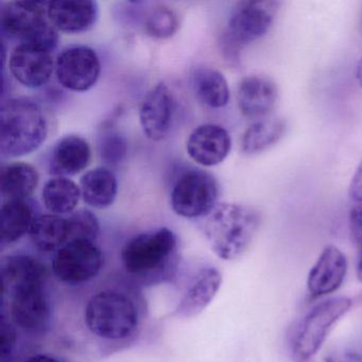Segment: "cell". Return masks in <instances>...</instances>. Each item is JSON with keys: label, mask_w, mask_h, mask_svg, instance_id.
Returning a JSON list of instances; mask_svg holds the SVG:
<instances>
[{"label": "cell", "mask_w": 362, "mask_h": 362, "mask_svg": "<svg viewBox=\"0 0 362 362\" xmlns=\"http://www.w3.org/2000/svg\"><path fill=\"white\" fill-rule=\"evenodd\" d=\"M54 69L63 88L73 92H86L98 81L100 60L92 48L73 46L59 54Z\"/></svg>", "instance_id": "obj_10"}, {"label": "cell", "mask_w": 362, "mask_h": 362, "mask_svg": "<svg viewBox=\"0 0 362 362\" xmlns=\"http://www.w3.org/2000/svg\"><path fill=\"white\" fill-rule=\"evenodd\" d=\"M281 3L273 0L241 1L228 18L224 37V52L232 60L238 58L243 46L262 39L272 28Z\"/></svg>", "instance_id": "obj_7"}, {"label": "cell", "mask_w": 362, "mask_h": 362, "mask_svg": "<svg viewBox=\"0 0 362 362\" xmlns=\"http://www.w3.org/2000/svg\"><path fill=\"white\" fill-rule=\"evenodd\" d=\"M221 284V273L215 267L201 269L182 296L175 315L180 317H192L200 315L213 302Z\"/></svg>", "instance_id": "obj_19"}, {"label": "cell", "mask_w": 362, "mask_h": 362, "mask_svg": "<svg viewBox=\"0 0 362 362\" xmlns=\"http://www.w3.org/2000/svg\"><path fill=\"white\" fill-rule=\"evenodd\" d=\"M52 52L33 44H18L10 54L9 69L12 76L26 88L45 86L52 78L56 64Z\"/></svg>", "instance_id": "obj_12"}, {"label": "cell", "mask_w": 362, "mask_h": 362, "mask_svg": "<svg viewBox=\"0 0 362 362\" xmlns=\"http://www.w3.org/2000/svg\"><path fill=\"white\" fill-rule=\"evenodd\" d=\"M80 189L82 199L88 206L107 209L113 204L117 196V177L109 168L98 167L82 175Z\"/></svg>", "instance_id": "obj_21"}, {"label": "cell", "mask_w": 362, "mask_h": 362, "mask_svg": "<svg viewBox=\"0 0 362 362\" xmlns=\"http://www.w3.org/2000/svg\"><path fill=\"white\" fill-rule=\"evenodd\" d=\"M237 100L241 113L247 118L266 117L276 105L277 88L264 76H247L238 86Z\"/></svg>", "instance_id": "obj_18"}, {"label": "cell", "mask_w": 362, "mask_h": 362, "mask_svg": "<svg viewBox=\"0 0 362 362\" xmlns=\"http://www.w3.org/2000/svg\"><path fill=\"white\" fill-rule=\"evenodd\" d=\"M98 5L90 0L48 1L47 16L57 30L82 33L90 30L98 20Z\"/></svg>", "instance_id": "obj_16"}, {"label": "cell", "mask_w": 362, "mask_h": 362, "mask_svg": "<svg viewBox=\"0 0 362 362\" xmlns=\"http://www.w3.org/2000/svg\"><path fill=\"white\" fill-rule=\"evenodd\" d=\"M10 313L14 324L28 334H43L52 321V305L44 286L26 288L12 294Z\"/></svg>", "instance_id": "obj_11"}, {"label": "cell", "mask_w": 362, "mask_h": 362, "mask_svg": "<svg viewBox=\"0 0 362 362\" xmlns=\"http://www.w3.org/2000/svg\"><path fill=\"white\" fill-rule=\"evenodd\" d=\"M192 88L198 100L211 109H221L230 101L228 81L216 69H197L192 76Z\"/></svg>", "instance_id": "obj_26"}, {"label": "cell", "mask_w": 362, "mask_h": 362, "mask_svg": "<svg viewBox=\"0 0 362 362\" xmlns=\"http://www.w3.org/2000/svg\"><path fill=\"white\" fill-rule=\"evenodd\" d=\"M177 237L170 228H160L133 237L122 247V266L141 281L168 276L177 259Z\"/></svg>", "instance_id": "obj_3"}, {"label": "cell", "mask_w": 362, "mask_h": 362, "mask_svg": "<svg viewBox=\"0 0 362 362\" xmlns=\"http://www.w3.org/2000/svg\"><path fill=\"white\" fill-rule=\"evenodd\" d=\"M357 276L362 281V250L357 262Z\"/></svg>", "instance_id": "obj_37"}, {"label": "cell", "mask_w": 362, "mask_h": 362, "mask_svg": "<svg viewBox=\"0 0 362 362\" xmlns=\"http://www.w3.org/2000/svg\"><path fill=\"white\" fill-rule=\"evenodd\" d=\"M325 362H362V353L353 349H338L328 354Z\"/></svg>", "instance_id": "obj_33"}, {"label": "cell", "mask_w": 362, "mask_h": 362, "mask_svg": "<svg viewBox=\"0 0 362 362\" xmlns=\"http://www.w3.org/2000/svg\"><path fill=\"white\" fill-rule=\"evenodd\" d=\"M286 130L287 124L281 118L259 119L243 133L241 150L249 156L267 151L283 139Z\"/></svg>", "instance_id": "obj_25"}, {"label": "cell", "mask_w": 362, "mask_h": 362, "mask_svg": "<svg viewBox=\"0 0 362 362\" xmlns=\"http://www.w3.org/2000/svg\"><path fill=\"white\" fill-rule=\"evenodd\" d=\"M48 122L41 105L29 98H12L0 109V153L3 158L27 156L47 139Z\"/></svg>", "instance_id": "obj_2"}, {"label": "cell", "mask_w": 362, "mask_h": 362, "mask_svg": "<svg viewBox=\"0 0 362 362\" xmlns=\"http://www.w3.org/2000/svg\"><path fill=\"white\" fill-rule=\"evenodd\" d=\"M82 198L81 189L75 182L67 177H57L44 186L42 200L52 215H71Z\"/></svg>", "instance_id": "obj_27"}, {"label": "cell", "mask_w": 362, "mask_h": 362, "mask_svg": "<svg viewBox=\"0 0 362 362\" xmlns=\"http://www.w3.org/2000/svg\"><path fill=\"white\" fill-rule=\"evenodd\" d=\"M349 226L354 241L362 250V202H358L349 211Z\"/></svg>", "instance_id": "obj_32"}, {"label": "cell", "mask_w": 362, "mask_h": 362, "mask_svg": "<svg viewBox=\"0 0 362 362\" xmlns=\"http://www.w3.org/2000/svg\"><path fill=\"white\" fill-rule=\"evenodd\" d=\"M128 146L126 139L118 131L103 129L98 137V153L101 160L107 165H118L126 158Z\"/></svg>", "instance_id": "obj_29"}, {"label": "cell", "mask_w": 362, "mask_h": 362, "mask_svg": "<svg viewBox=\"0 0 362 362\" xmlns=\"http://www.w3.org/2000/svg\"><path fill=\"white\" fill-rule=\"evenodd\" d=\"M35 217L33 207L26 201H7L0 213V240L9 245L29 233Z\"/></svg>", "instance_id": "obj_24"}, {"label": "cell", "mask_w": 362, "mask_h": 362, "mask_svg": "<svg viewBox=\"0 0 362 362\" xmlns=\"http://www.w3.org/2000/svg\"><path fill=\"white\" fill-rule=\"evenodd\" d=\"M66 219L69 224V243H95L100 232V226L95 214L88 209H80L71 213Z\"/></svg>", "instance_id": "obj_28"}, {"label": "cell", "mask_w": 362, "mask_h": 362, "mask_svg": "<svg viewBox=\"0 0 362 362\" xmlns=\"http://www.w3.org/2000/svg\"><path fill=\"white\" fill-rule=\"evenodd\" d=\"M48 1H10L0 11L4 35L27 43L52 50L57 47L58 30L47 16Z\"/></svg>", "instance_id": "obj_5"}, {"label": "cell", "mask_w": 362, "mask_h": 362, "mask_svg": "<svg viewBox=\"0 0 362 362\" xmlns=\"http://www.w3.org/2000/svg\"><path fill=\"white\" fill-rule=\"evenodd\" d=\"M0 334H1V358L5 359L13 353L16 341H18V334L14 326L4 317L1 319Z\"/></svg>", "instance_id": "obj_31"}, {"label": "cell", "mask_w": 362, "mask_h": 362, "mask_svg": "<svg viewBox=\"0 0 362 362\" xmlns=\"http://www.w3.org/2000/svg\"><path fill=\"white\" fill-rule=\"evenodd\" d=\"M24 362H60L56 358L49 355H43V354H37V355L31 356Z\"/></svg>", "instance_id": "obj_35"}, {"label": "cell", "mask_w": 362, "mask_h": 362, "mask_svg": "<svg viewBox=\"0 0 362 362\" xmlns=\"http://www.w3.org/2000/svg\"><path fill=\"white\" fill-rule=\"evenodd\" d=\"M353 302L346 296H337L320 302L305 315L292 341L294 362H310L321 349L332 326L349 313Z\"/></svg>", "instance_id": "obj_6"}, {"label": "cell", "mask_w": 362, "mask_h": 362, "mask_svg": "<svg viewBox=\"0 0 362 362\" xmlns=\"http://www.w3.org/2000/svg\"><path fill=\"white\" fill-rule=\"evenodd\" d=\"M84 321L97 338L120 341L134 334L139 327V315L132 298L122 292L105 290L88 300Z\"/></svg>", "instance_id": "obj_4"}, {"label": "cell", "mask_w": 362, "mask_h": 362, "mask_svg": "<svg viewBox=\"0 0 362 362\" xmlns=\"http://www.w3.org/2000/svg\"><path fill=\"white\" fill-rule=\"evenodd\" d=\"M260 222V214L249 205L219 203L204 217L202 230L218 257L234 260L249 249Z\"/></svg>", "instance_id": "obj_1"}, {"label": "cell", "mask_w": 362, "mask_h": 362, "mask_svg": "<svg viewBox=\"0 0 362 362\" xmlns=\"http://www.w3.org/2000/svg\"><path fill=\"white\" fill-rule=\"evenodd\" d=\"M347 259L334 245H328L320 254L309 271L307 288L313 298H321L337 291L347 274Z\"/></svg>", "instance_id": "obj_15"}, {"label": "cell", "mask_w": 362, "mask_h": 362, "mask_svg": "<svg viewBox=\"0 0 362 362\" xmlns=\"http://www.w3.org/2000/svg\"><path fill=\"white\" fill-rule=\"evenodd\" d=\"M356 78L359 82L360 86L362 88V58L358 62L357 69H356Z\"/></svg>", "instance_id": "obj_36"}, {"label": "cell", "mask_w": 362, "mask_h": 362, "mask_svg": "<svg viewBox=\"0 0 362 362\" xmlns=\"http://www.w3.org/2000/svg\"><path fill=\"white\" fill-rule=\"evenodd\" d=\"M361 27H362V13H361Z\"/></svg>", "instance_id": "obj_38"}, {"label": "cell", "mask_w": 362, "mask_h": 362, "mask_svg": "<svg viewBox=\"0 0 362 362\" xmlns=\"http://www.w3.org/2000/svg\"><path fill=\"white\" fill-rule=\"evenodd\" d=\"M232 139L228 131L218 124H206L197 127L188 137L186 150L188 156L205 167L216 166L228 158Z\"/></svg>", "instance_id": "obj_14"}, {"label": "cell", "mask_w": 362, "mask_h": 362, "mask_svg": "<svg viewBox=\"0 0 362 362\" xmlns=\"http://www.w3.org/2000/svg\"><path fill=\"white\" fill-rule=\"evenodd\" d=\"M349 192L355 202H362V160L351 177Z\"/></svg>", "instance_id": "obj_34"}, {"label": "cell", "mask_w": 362, "mask_h": 362, "mask_svg": "<svg viewBox=\"0 0 362 362\" xmlns=\"http://www.w3.org/2000/svg\"><path fill=\"white\" fill-rule=\"evenodd\" d=\"M33 245L44 253L57 252L69 243L67 219L61 216L43 215L35 218L29 230Z\"/></svg>", "instance_id": "obj_23"}, {"label": "cell", "mask_w": 362, "mask_h": 362, "mask_svg": "<svg viewBox=\"0 0 362 362\" xmlns=\"http://www.w3.org/2000/svg\"><path fill=\"white\" fill-rule=\"evenodd\" d=\"M103 264L105 256L95 243L71 241L54 253L52 268L63 283L79 285L95 279Z\"/></svg>", "instance_id": "obj_9"}, {"label": "cell", "mask_w": 362, "mask_h": 362, "mask_svg": "<svg viewBox=\"0 0 362 362\" xmlns=\"http://www.w3.org/2000/svg\"><path fill=\"white\" fill-rule=\"evenodd\" d=\"M146 31L150 37L167 39L173 37L179 28L177 14L164 6L154 8L145 23Z\"/></svg>", "instance_id": "obj_30"}, {"label": "cell", "mask_w": 362, "mask_h": 362, "mask_svg": "<svg viewBox=\"0 0 362 362\" xmlns=\"http://www.w3.org/2000/svg\"><path fill=\"white\" fill-rule=\"evenodd\" d=\"M0 273L4 296H9L26 288L45 285L47 276L45 264L39 258L24 254L4 258Z\"/></svg>", "instance_id": "obj_17"}, {"label": "cell", "mask_w": 362, "mask_h": 362, "mask_svg": "<svg viewBox=\"0 0 362 362\" xmlns=\"http://www.w3.org/2000/svg\"><path fill=\"white\" fill-rule=\"evenodd\" d=\"M37 169L26 163H13L4 167L0 192L7 201H26L39 185Z\"/></svg>", "instance_id": "obj_22"}, {"label": "cell", "mask_w": 362, "mask_h": 362, "mask_svg": "<svg viewBox=\"0 0 362 362\" xmlns=\"http://www.w3.org/2000/svg\"><path fill=\"white\" fill-rule=\"evenodd\" d=\"M92 150L86 139L67 135L54 146L50 158V173L57 177H73L90 165Z\"/></svg>", "instance_id": "obj_20"}, {"label": "cell", "mask_w": 362, "mask_h": 362, "mask_svg": "<svg viewBox=\"0 0 362 362\" xmlns=\"http://www.w3.org/2000/svg\"><path fill=\"white\" fill-rule=\"evenodd\" d=\"M219 185L211 173L192 169L180 175L171 192V207L184 218L206 217L217 205Z\"/></svg>", "instance_id": "obj_8"}, {"label": "cell", "mask_w": 362, "mask_h": 362, "mask_svg": "<svg viewBox=\"0 0 362 362\" xmlns=\"http://www.w3.org/2000/svg\"><path fill=\"white\" fill-rule=\"evenodd\" d=\"M175 114V100L166 84H156L141 101L139 122L148 139L163 141L170 132Z\"/></svg>", "instance_id": "obj_13"}]
</instances>
